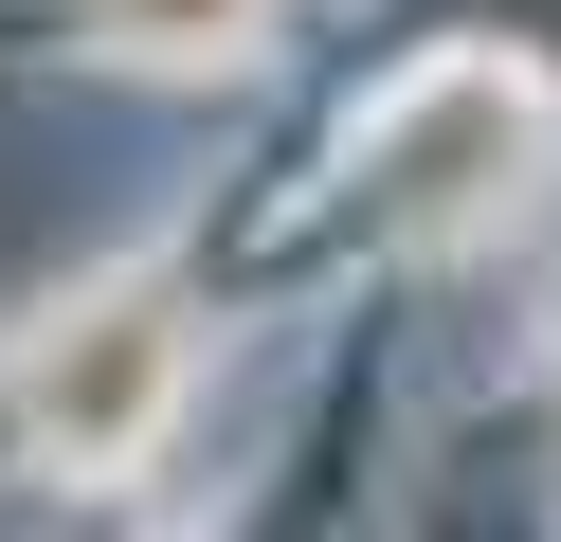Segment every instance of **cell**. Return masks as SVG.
<instances>
[{
	"label": "cell",
	"instance_id": "2",
	"mask_svg": "<svg viewBox=\"0 0 561 542\" xmlns=\"http://www.w3.org/2000/svg\"><path fill=\"white\" fill-rule=\"evenodd\" d=\"M254 19H272V0H91V36H110V55H236Z\"/></svg>",
	"mask_w": 561,
	"mask_h": 542
},
{
	"label": "cell",
	"instance_id": "1",
	"mask_svg": "<svg viewBox=\"0 0 561 542\" xmlns=\"http://www.w3.org/2000/svg\"><path fill=\"white\" fill-rule=\"evenodd\" d=\"M182 380H199L182 289H163V272H127V289H73V308H37V325H19V361H0V416H19V452H37V470L110 488V470H146V452H163Z\"/></svg>",
	"mask_w": 561,
	"mask_h": 542
}]
</instances>
